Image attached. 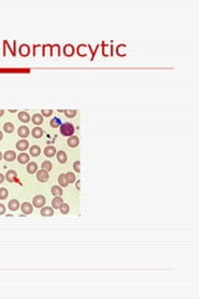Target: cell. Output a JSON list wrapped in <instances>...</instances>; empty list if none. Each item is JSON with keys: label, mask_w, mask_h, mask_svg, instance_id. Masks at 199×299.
Listing matches in <instances>:
<instances>
[{"label": "cell", "mask_w": 199, "mask_h": 299, "mask_svg": "<svg viewBox=\"0 0 199 299\" xmlns=\"http://www.w3.org/2000/svg\"><path fill=\"white\" fill-rule=\"evenodd\" d=\"M60 132H61V135H64V136H72V133L75 132V127H74L72 123H70V122L61 123Z\"/></svg>", "instance_id": "obj_1"}, {"label": "cell", "mask_w": 199, "mask_h": 299, "mask_svg": "<svg viewBox=\"0 0 199 299\" xmlns=\"http://www.w3.org/2000/svg\"><path fill=\"white\" fill-rule=\"evenodd\" d=\"M45 202H46V198L44 197V196H41V194L35 196V197H34V199H33V204L35 206V207H37V208L44 207Z\"/></svg>", "instance_id": "obj_2"}, {"label": "cell", "mask_w": 199, "mask_h": 299, "mask_svg": "<svg viewBox=\"0 0 199 299\" xmlns=\"http://www.w3.org/2000/svg\"><path fill=\"white\" fill-rule=\"evenodd\" d=\"M36 177H37V180H39L40 182H46L47 180H49V172L45 170H40V171H37L36 172Z\"/></svg>", "instance_id": "obj_3"}, {"label": "cell", "mask_w": 199, "mask_h": 299, "mask_svg": "<svg viewBox=\"0 0 199 299\" xmlns=\"http://www.w3.org/2000/svg\"><path fill=\"white\" fill-rule=\"evenodd\" d=\"M21 211H23V213H25V214L33 213V204H30L29 202H24L21 204Z\"/></svg>", "instance_id": "obj_4"}, {"label": "cell", "mask_w": 199, "mask_h": 299, "mask_svg": "<svg viewBox=\"0 0 199 299\" xmlns=\"http://www.w3.org/2000/svg\"><path fill=\"white\" fill-rule=\"evenodd\" d=\"M40 213H41V216H44V217H50V216L54 214V209H52V207H42Z\"/></svg>", "instance_id": "obj_5"}, {"label": "cell", "mask_w": 199, "mask_h": 299, "mask_svg": "<svg viewBox=\"0 0 199 299\" xmlns=\"http://www.w3.org/2000/svg\"><path fill=\"white\" fill-rule=\"evenodd\" d=\"M18 133H19L20 137H26V136H29V133H30V129L26 126H20L19 130H18Z\"/></svg>", "instance_id": "obj_6"}, {"label": "cell", "mask_w": 199, "mask_h": 299, "mask_svg": "<svg viewBox=\"0 0 199 299\" xmlns=\"http://www.w3.org/2000/svg\"><path fill=\"white\" fill-rule=\"evenodd\" d=\"M78 142H80V140H78L77 136H70L67 140V145L70 147H76L78 145Z\"/></svg>", "instance_id": "obj_7"}, {"label": "cell", "mask_w": 199, "mask_h": 299, "mask_svg": "<svg viewBox=\"0 0 199 299\" xmlns=\"http://www.w3.org/2000/svg\"><path fill=\"white\" fill-rule=\"evenodd\" d=\"M27 147H29V142H27V140H20L19 142L16 143V149L20 150V151L27 150Z\"/></svg>", "instance_id": "obj_8"}, {"label": "cell", "mask_w": 199, "mask_h": 299, "mask_svg": "<svg viewBox=\"0 0 199 299\" xmlns=\"http://www.w3.org/2000/svg\"><path fill=\"white\" fill-rule=\"evenodd\" d=\"M42 133H44V131H42L41 127H34L31 130V135H33V137H35V139H40V137L42 136Z\"/></svg>", "instance_id": "obj_9"}, {"label": "cell", "mask_w": 199, "mask_h": 299, "mask_svg": "<svg viewBox=\"0 0 199 299\" xmlns=\"http://www.w3.org/2000/svg\"><path fill=\"white\" fill-rule=\"evenodd\" d=\"M44 153H45L47 157H52L56 154V149H55L54 146H47L46 149L44 150Z\"/></svg>", "instance_id": "obj_10"}, {"label": "cell", "mask_w": 199, "mask_h": 299, "mask_svg": "<svg viewBox=\"0 0 199 299\" xmlns=\"http://www.w3.org/2000/svg\"><path fill=\"white\" fill-rule=\"evenodd\" d=\"M62 203H64V199L61 198V196H57V197L52 199V208H60Z\"/></svg>", "instance_id": "obj_11"}, {"label": "cell", "mask_w": 199, "mask_h": 299, "mask_svg": "<svg viewBox=\"0 0 199 299\" xmlns=\"http://www.w3.org/2000/svg\"><path fill=\"white\" fill-rule=\"evenodd\" d=\"M16 158V154L14 151H6V152L4 153V160L6 161H9V162H11V161H14Z\"/></svg>", "instance_id": "obj_12"}, {"label": "cell", "mask_w": 199, "mask_h": 299, "mask_svg": "<svg viewBox=\"0 0 199 299\" xmlns=\"http://www.w3.org/2000/svg\"><path fill=\"white\" fill-rule=\"evenodd\" d=\"M18 117H19L20 121H23V122H29V121H30V115H29V113H27L26 111L19 112Z\"/></svg>", "instance_id": "obj_13"}, {"label": "cell", "mask_w": 199, "mask_h": 299, "mask_svg": "<svg viewBox=\"0 0 199 299\" xmlns=\"http://www.w3.org/2000/svg\"><path fill=\"white\" fill-rule=\"evenodd\" d=\"M19 207H20V203L18 199H10L9 201V208L11 211H16V209H19Z\"/></svg>", "instance_id": "obj_14"}, {"label": "cell", "mask_w": 199, "mask_h": 299, "mask_svg": "<svg viewBox=\"0 0 199 299\" xmlns=\"http://www.w3.org/2000/svg\"><path fill=\"white\" fill-rule=\"evenodd\" d=\"M31 121L35 123V125H40V123H42L44 117H42V115H40V113H35V115L31 117Z\"/></svg>", "instance_id": "obj_15"}, {"label": "cell", "mask_w": 199, "mask_h": 299, "mask_svg": "<svg viewBox=\"0 0 199 299\" xmlns=\"http://www.w3.org/2000/svg\"><path fill=\"white\" fill-rule=\"evenodd\" d=\"M26 171H27L29 173H35V172H37V164H36L35 162H30V163H27Z\"/></svg>", "instance_id": "obj_16"}, {"label": "cell", "mask_w": 199, "mask_h": 299, "mask_svg": "<svg viewBox=\"0 0 199 299\" xmlns=\"http://www.w3.org/2000/svg\"><path fill=\"white\" fill-rule=\"evenodd\" d=\"M30 160V156L27 153H20L18 156V161L20 163H27Z\"/></svg>", "instance_id": "obj_17"}, {"label": "cell", "mask_w": 199, "mask_h": 299, "mask_svg": "<svg viewBox=\"0 0 199 299\" xmlns=\"http://www.w3.org/2000/svg\"><path fill=\"white\" fill-rule=\"evenodd\" d=\"M16 176H18V174H16L15 171L10 170V171H8V173H6V180H8L9 182H14L16 180Z\"/></svg>", "instance_id": "obj_18"}, {"label": "cell", "mask_w": 199, "mask_h": 299, "mask_svg": "<svg viewBox=\"0 0 199 299\" xmlns=\"http://www.w3.org/2000/svg\"><path fill=\"white\" fill-rule=\"evenodd\" d=\"M57 161H59L60 163H65L67 161V156L64 151H59V152H57Z\"/></svg>", "instance_id": "obj_19"}, {"label": "cell", "mask_w": 199, "mask_h": 299, "mask_svg": "<svg viewBox=\"0 0 199 299\" xmlns=\"http://www.w3.org/2000/svg\"><path fill=\"white\" fill-rule=\"evenodd\" d=\"M59 183H60V186H62V187H66L68 184V181H67L66 174L65 173H61L59 176Z\"/></svg>", "instance_id": "obj_20"}, {"label": "cell", "mask_w": 199, "mask_h": 299, "mask_svg": "<svg viewBox=\"0 0 199 299\" xmlns=\"http://www.w3.org/2000/svg\"><path fill=\"white\" fill-rule=\"evenodd\" d=\"M41 152V150H40V147L39 146H31L30 147V154L34 157H36V156H39Z\"/></svg>", "instance_id": "obj_21"}, {"label": "cell", "mask_w": 199, "mask_h": 299, "mask_svg": "<svg viewBox=\"0 0 199 299\" xmlns=\"http://www.w3.org/2000/svg\"><path fill=\"white\" fill-rule=\"evenodd\" d=\"M30 54V47L27 45H21L20 46V55H23V56H27V55Z\"/></svg>", "instance_id": "obj_22"}, {"label": "cell", "mask_w": 199, "mask_h": 299, "mask_svg": "<svg viewBox=\"0 0 199 299\" xmlns=\"http://www.w3.org/2000/svg\"><path fill=\"white\" fill-rule=\"evenodd\" d=\"M51 193L57 197V196H61V194H62V190H61L60 186H52V188H51Z\"/></svg>", "instance_id": "obj_23"}, {"label": "cell", "mask_w": 199, "mask_h": 299, "mask_svg": "<svg viewBox=\"0 0 199 299\" xmlns=\"http://www.w3.org/2000/svg\"><path fill=\"white\" fill-rule=\"evenodd\" d=\"M50 125H51V127H60L61 126V120L59 119V117H54L52 120H50Z\"/></svg>", "instance_id": "obj_24"}, {"label": "cell", "mask_w": 199, "mask_h": 299, "mask_svg": "<svg viewBox=\"0 0 199 299\" xmlns=\"http://www.w3.org/2000/svg\"><path fill=\"white\" fill-rule=\"evenodd\" d=\"M41 168L49 172V171H51V168H52V164H51L50 161H44V162L41 163Z\"/></svg>", "instance_id": "obj_25"}, {"label": "cell", "mask_w": 199, "mask_h": 299, "mask_svg": "<svg viewBox=\"0 0 199 299\" xmlns=\"http://www.w3.org/2000/svg\"><path fill=\"white\" fill-rule=\"evenodd\" d=\"M66 174V178L68 181V183H72V182H76V176H75V173L72 172H68V173H65Z\"/></svg>", "instance_id": "obj_26"}, {"label": "cell", "mask_w": 199, "mask_h": 299, "mask_svg": "<svg viewBox=\"0 0 199 299\" xmlns=\"http://www.w3.org/2000/svg\"><path fill=\"white\" fill-rule=\"evenodd\" d=\"M72 54H74V46L72 45H66V46H65V55L71 56Z\"/></svg>", "instance_id": "obj_27"}, {"label": "cell", "mask_w": 199, "mask_h": 299, "mask_svg": "<svg viewBox=\"0 0 199 299\" xmlns=\"http://www.w3.org/2000/svg\"><path fill=\"white\" fill-rule=\"evenodd\" d=\"M59 209H60V212L62 213V214H66V213H68V211H70V207H68L67 203H62Z\"/></svg>", "instance_id": "obj_28"}, {"label": "cell", "mask_w": 199, "mask_h": 299, "mask_svg": "<svg viewBox=\"0 0 199 299\" xmlns=\"http://www.w3.org/2000/svg\"><path fill=\"white\" fill-rule=\"evenodd\" d=\"M4 130L6 132H9V133H11L14 131V125L11 122H6L5 125H4Z\"/></svg>", "instance_id": "obj_29"}, {"label": "cell", "mask_w": 199, "mask_h": 299, "mask_svg": "<svg viewBox=\"0 0 199 299\" xmlns=\"http://www.w3.org/2000/svg\"><path fill=\"white\" fill-rule=\"evenodd\" d=\"M76 113H77L76 110H65V115L67 117H74V116H76Z\"/></svg>", "instance_id": "obj_30"}, {"label": "cell", "mask_w": 199, "mask_h": 299, "mask_svg": "<svg viewBox=\"0 0 199 299\" xmlns=\"http://www.w3.org/2000/svg\"><path fill=\"white\" fill-rule=\"evenodd\" d=\"M8 197V190L6 188H0V199H5Z\"/></svg>", "instance_id": "obj_31"}, {"label": "cell", "mask_w": 199, "mask_h": 299, "mask_svg": "<svg viewBox=\"0 0 199 299\" xmlns=\"http://www.w3.org/2000/svg\"><path fill=\"white\" fill-rule=\"evenodd\" d=\"M85 49H86V45H81V46H78V54H81V55H86V51H85Z\"/></svg>", "instance_id": "obj_32"}, {"label": "cell", "mask_w": 199, "mask_h": 299, "mask_svg": "<svg viewBox=\"0 0 199 299\" xmlns=\"http://www.w3.org/2000/svg\"><path fill=\"white\" fill-rule=\"evenodd\" d=\"M41 113H42V116H51L52 115V110H42Z\"/></svg>", "instance_id": "obj_33"}, {"label": "cell", "mask_w": 199, "mask_h": 299, "mask_svg": "<svg viewBox=\"0 0 199 299\" xmlns=\"http://www.w3.org/2000/svg\"><path fill=\"white\" fill-rule=\"evenodd\" d=\"M74 170L76 171V172H80V161H76V162L74 163Z\"/></svg>", "instance_id": "obj_34"}, {"label": "cell", "mask_w": 199, "mask_h": 299, "mask_svg": "<svg viewBox=\"0 0 199 299\" xmlns=\"http://www.w3.org/2000/svg\"><path fill=\"white\" fill-rule=\"evenodd\" d=\"M5 213V206L0 203V214H4Z\"/></svg>", "instance_id": "obj_35"}, {"label": "cell", "mask_w": 199, "mask_h": 299, "mask_svg": "<svg viewBox=\"0 0 199 299\" xmlns=\"http://www.w3.org/2000/svg\"><path fill=\"white\" fill-rule=\"evenodd\" d=\"M76 187L77 190H80V180H76Z\"/></svg>", "instance_id": "obj_36"}, {"label": "cell", "mask_w": 199, "mask_h": 299, "mask_svg": "<svg viewBox=\"0 0 199 299\" xmlns=\"http://www.w3.org/2000/svg\"><path fill=\"white\" fill-rule=\"evenodd\" d=\"M3 181H4V174H1V173H0V183H1Z\"/></svg>", "instance_id": "obj_37"}, {"label": "cell", "mask_w": 199, "mask_h": 299, "mask_svg": "<svg viewBox=\"0 0 199 299\" xmlns=\"http://www.w3.org/2000/svg\"><path fill=\"white\" fill-rule=\"evenodd\" d=\"M4 115V110H0V116Z\"/></svg>", "instance_id": "obj_38"}, {"label": "cell", "mask_w": 199, "mask_h": 299, "mask_svg": "<svg viewBox=\"0 0 199 299\" xmlns=\"http://www.w3.org/2000/svg\"><path fill=\"white\" fill-rule=\"evenodd\" d=\"M1 139H3V132L0 131V140H1Z\"/></svg>", "instance_id": "obj_39"}, {"label": "cell", "mask_w": 199, "mask_h": 299, "mask_svg": "<svg viewBox=\"0 0 199 299\" xmlns=\"http://www.w3.org/2000/svg\"><path fill=\"white\" fill-rule=\"evenodd\" d=\"M1 158H3V154H1V152H0V161H1Z\"/></svg>", "instance_id": "obj_40"}]
</instances>
